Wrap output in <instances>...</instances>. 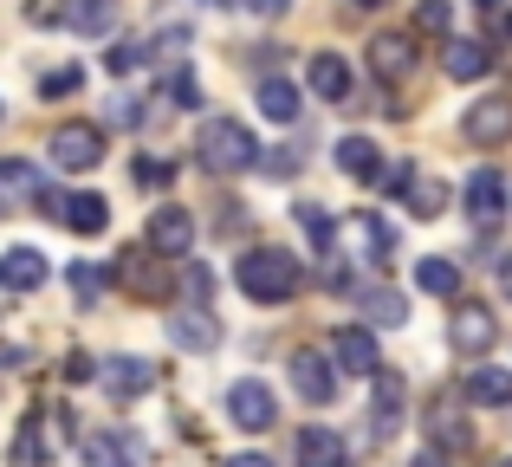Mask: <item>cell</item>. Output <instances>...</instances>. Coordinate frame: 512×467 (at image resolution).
I'll return each instance as SVG.
<instances>
[{
	"label": "cell",
	"mask_w": 512,
	"mask_h": 467,
	"mask_svg": "<svg viewBox=\"0 0 512 467\" xmlns=\"http://www.w3.org/2000/svg\"><path fill=\"white\" fill-rule=\"evenodd\" d=\"M39 202H52L46 176H39L33 163H20V156H7V163H0V215H26V208H39Z\"/></svg>",
	"instance_id": "obj_7"
},
{
	"label": "cell",
	"mask_w": 512,
	"mask_h": 467,
	"mask_svg": "<svg viewBox=\"0 0 512 467\" xmlns=\"http://www.w3.org/2000/svg\"><path fill=\"white\" fill-rule=\"evenodd\" d=\"M169 98L182 104V111H195V104H201V91H195V72H188V65H175V72H169Z\"/></svg>",
	"instance_id": "obj_36"
},
{
	"label": "cell",
	"mask_w": 512,
	"mask_h": 467,
	"mask_svg": "<svg viewBox=\"0 0 512 467\" xmlns=\"http://www.w3.org/2000/svg\"><path fill=\"white\" fill-rule=\"evenodd\" d=\"M370 390H376V403H370V416H363V435H370V442H389V435L402 429V403H409V390H402V377L389 364L370 377Z\"/></svg>",
	"instance_id": "obj_6"
},
{
	"label": "cell",
	"mask_w": 512,
	"mask_h": 467,
	"mask_svg": "<svg viewBox=\"0 0 512 467\" xmlns=\"http://www.w3.org/2000/svg\"><path fill=\"white\" fill-rule=\"evenodd\" d=\"M137 182H143V189H169L175 169H169V163H156V156H143V163H137Z\"/></svg>",
	"instance_id": "obj_40"
},
{
	"label": "cell",
	"mask_w": 512,
	"mask_h": 467,
	"mask_svg": "<svg viewBox=\"0 0 512 467\" xmlns=\"http://www.w3.org/2000/svg\"><path fill=\"white\" fill-rule=\"evenodd\" d=\"M137 59H143V39H117V46L104 52V65H111V72H130Z\"/></svg>",
	"instance_id": "obj_38"
},
{
	"label": "cell",
	"mask_w": 512,
	"mask_h": 467,
	"mask_svg": "<svg viewBox=\"0 0 512 467\" xmlns=\"http://www.w3.org/2000/svg\"><path fill=\"white\" fill-rule=\"evenodd\" d=\"M111 279H117V286L130 292V299H150V305H156V299L169 292V266L156 260L150 247H124V253L111 260Z\"/></svg>",
	"instance_id": "obj_3"
},
{
	"label": "cell",
	"mask_w": 512,
	"mask_h": 467,
	"mask_svg": "<svg viewBox=\"0 0 512 467\" xmlns=\"http://www.w3.org/2000/svg\"><path fill=\"white\" fill-rule=\"evenodd\" d=\"M188 305H214V273L201 260H188Z\"/></svg>",
	"instance_id": "obj_37"
},
{
	"label": "cell",
	"mask_w": 512,
	"mask_h": 467,
	"mask_svg": "<svg viewBox=\"0 0 512 467\" xmlns=\"http://www.w3.org/2000/svg\"><path fill=\"white\" fill-rule=\"evenodd\" d=\"M415 286H422L428 299H454V292H461V266L441 260V253H422V260H415Z\"/></svg>",
	"instance_id": "obj_24"
},
{
	"label": "cell",
	"mask_w": 512,
	"mask_h": 467,
	"mask_svg": "<svg viewBox=\"0 0 512 467\" xmlns=\"http://www.w3.org/2000/svg\"><path fill=\"white\" fill-rule=\"evenodd\" d=\"M65 377H72V383H91L98 370H91V357H85V351H72V357H65Z\"/></svg>",
	"instance_id": "obj_41"
},
{
	"label": "cell",
	"mask_w": 512,
	"mask_h": 467,
	"mask_svg": "<svg viewBox=\"0 0 512 467\" xmlns=\"http://www.w3.org/2000/svg\"><path fill=\"white\" fill-rule=\"evenodd\" d=\"M137 117H143V111H137V98H117V111H111V124H117V130H130Z\"/></svg>",
	"instance_id": "obj_42"
},
{
	"label": "cell",
	"mask_w": 512,
	"mask_h": 467,
	"mask_svg": "<svg viewBox=\"0 0 512 467\" xmlns=\"http://www.w3.org/2000/svg\"><path fill=\"white\" fill-rule=\"evenodd\" d=\"M195 150H201V169H214V176H247V169L266 163L260 137H253L247 124H234V117H214V124H201Z\"/></svg>",
	"instance_id": "obj_2"
},
{
	"label": "cell",
	"mask_w": 512,
	"mask_h": 467,
	"mask_svg": "<svg viewBox=\"0 0 512 467\" xmlns=\"http://www.w3.org/2000/svg\"><path fill=\"white\" fill-rule=\"evenodd\" d=\"M104 150H111V143H104V130H98V124H59V130H52V163L72 169V176L98 169V163H104Z\"/></svg>",
	"instance_id": "obj_4"
},
{
	"label": "cell",
	"mask_w": 512,
	"mask_h": 467,
	"mask_svg": "<svg viewBox=\"0 0 512 467\" xmlns=\"http://www.w3.org/2000/svg\"><path fill=\"white\" fill-rule=\"evenodd\" d=\"M13 467H46V422L39 416H26L13 429Z\"/></svg>",
	"instance_id": "obj_30"
},
{
	"label": "cell",
	"mask_w": 512,
	"mask_h": 467,
	"mask_svg": "<svg viewBox=\"0 0 512 467\" xmlns=\"http://www.w3.org/2000/svg\"><path fill=\"white\" fill-rule=\"evenodd\" d=\"M150 247L163 253V260H188V247H195V221H188V208H156V215H150Z\"/></svg>",
	"instance_id": "obj_18"
},
{
	"label": "cell",
	"mask_w": 512,
	"mask_h": 467,
	"mask_svg": "<svg viewBox=\"0 0 512 467\" xmlns=\"http://www.w3.org/2000/svg\"><path fill=\"white\" fill-rule=\"evenodd\" d=\"M169 338L182 344V351H214V344H221V318H214L208 305H182V312H169Z\"/></svg>",
	"instance_id": "obj_17"
},
{
	"label": "cell",
	"mask_w": 512,
	"mask_h": 467,
	"mask_svg": "<svg viewBox=\"0 0 512 467\" xmlns=\"http://www.w3.org/2000/svg\"><path fill=\"white\" fill-rule=\"evenodd\" d=\"M357 7H389V0H357Z\"/></svg>",
	"instance_id": "obj_48"
},
{
	"label": "cell",
	"mask_w": 512,
	"mask_h": 467,
	"mask_svg": "<svg viewBox=\"0 0 512 467\" xmlns=\"http://www.w3.org/2000/svg\"><path fill=\"white\" fill-rule=\"evenodd\" d=\"M299 228L312 234L318 247H331V234H338V221H331V215H325V208H318V202H299Z\"/></svg>",
	"instance_id": "obj_35"
},
{
	"label": "cell",
	"mask_w": 512,
	"mask_h": 467,
	"mask_svg": "<svg viewBox=\"0 0 512 467\" xmlns=\"http://www.w3.org/2000/svg\"><path fill=\"white\" fill-rule=\"evenodd\" d=\"M292 390H299L305 403H331V396H338V364L318 357V351H299L292 357Z\"/></svg>",
	"instance_id": "obj_16"
},
{
	"label": "cell",
	"mask_w": 512,
	"mask_h": 467,
	"mask_svg": "<svg viewBox=\"0 0 512 467\" xmlns=\"http://www.w3.org/2000/svg\"><path fill=\"white\" fill-rule=\"evenodd\" d=\"M363 312H370L376 331L409 325V299H402V292H389V286H363Z\"/></svg>",
	"instance_id": "obj_29"
},
{
	"label": "cell",
	"mask_w": 512,
	"mask_h": 467,
	"mask_svg": "<svg viewBox=\"0 0 512 467\" xmlns=\"http://www.w3.org/2000/svg\"><path fill=\"white\" fill-rule=\"evenodd\" d=\"M39 91H46V98H65V91H78V65H59V72H46V78H39Z\"/></svg>",
	"instance_id": "obj_39"
},
{
	"label": "cell",
	"mask_w": 512,
	"mask_h": 467,
	"mask_svg": "<svg viewBox=\"0 0 512 467\" xmlns=\"http://www.w3.org/2000/svg\"><path fill=\"white\" fill-rule=\"evenodd\" d=\"M506 467H512V461H506Z\"/></svg>",
	"instance_id": "obj_50"
},
{
	"label": "cell",
	"mask_w": 512,
	"mask_h": 467,
	"mask_svg": "<svg viewBox=\"0 0 512 467\" xmlns=\"http://www.w3.org/2000/svg\"><path fill=\"white\" fill-rule=\"evenodd\" d=\"M338 169L350 182H370V189H383L389 182V163H383V150H376L370 137H344L338 143Z\"/></svg>",
	"instance_id": "obj_20"
},
{
	"label": "cell",
	"mask_w": 512,
	"mask_h": 467,
	"mask_svg": "<svg viewBox=\"0 0 512 467\" xmlns=\"http://www.w3.org/2000/svg\"><path fill=\"white\" fill-rule=\"evenodd\" d=\"M493 273H500V292L512 299V253H500V260H493Z\"/></svg>",
	"instance_id": "obj_44"
},
{
	"label": "cell",
	"mask_w": 512,
	"mask_h": 467,
	"mask_svg": "<svg viewBox=\"0 0 512 467\" xmlns=\"http://www.w3.org/2000/svg\"><path fill=\"white\" fill-rule=\"evenodd\" d=\"M72 292H78V305H85V312H91V305L104 299V273H98V266H91V260H72Z\"/></svg>",
	"instance_id": "obj_32"
},
{
	"label": "cell",
	"mask_w": 512,
	"mask_h": 467,
	"mask_svg": "<svg viewBox=\"0 0 512 467\" xmlns=\"http://www.w3.org/2000/svg\"><path fill=\"white\" fill-rule=\"evenodd\" d=\"M234 7H247V13H286L292 0H234Z\"/></svg>",
	"instance_id": "obj_43"
},
{
	"label": "cell",
	"mask_w": 512,
	"mask_h": 467,
	"mask_svg": "<svg viewBox=\"0 0 512 467\" xmlns=\"http://www.w3.org/2000/svg\"><path fill=\"white\" fill-rule=\"evenodd\" d=\"M46 215H52V221H65V228L85 234V240L111 228V202H104V195H91V189H78V195H52Z\"/></svg>",
	"instance_id": "obj_8"
},
{
	"label": "cell",
	"mask_w": 512,
	"mask_h": 467,
	"mask_svg": "<svg viewBox=\"0 0 512 467\" xmlns=\"http://www.w3.org/2000/svg\"><path fill=\"white\" fill-rule=\"evenodd\" d=\"M305 78H312V91L325 104H344L350 98V65L338 59V52H312V72H305Z\"/></svg>",
	"instance_id": "obj_23"
},
{
	"label": "cell",
	"mask_w": 512,
	"mask_h": 467,
	"mask_svg": "<svg viewBox=\"0 0 512 467\" xmlns=\"http://www.w3.org/2000/svg\"><path fill=\"white\" fill-rule=\"evenodd\" d=\"M506 33H512V13H506Z\"/></svg>",
	"instance_id": "obj_49"
},
{
	"label": "cell",
	"mask_w": 512,
	"mask_h": 467,
	"mask_svg": "<svg viewBox=\"0 0 512 467\" xmlns=\"http://www.w3.org/2000/svg\"><path fill=\"white\" fill-rule=\"evenodd\" d=\"M396 195L409 202V215H415V221H435V215H441V202H448V189H441L435 176H415V169L402 176V189H396Z\"/></svg>",
	"instance_id": "obj_26"
},
{
	"label": "cell",
	"mask_w": 512,
	"mask_h": 467,
	"mask_svg": "<svg viewBox=\"0 0 512 467\" xmlns=\"http://www.w3.org/2000/svg\"><path fill=\"white\" fill-rule=\"evenodd\" d=\"M409 467H448V461H441V455H415Z\"/></svg>",
	"instance_id": "obj_46"
},
{
	"label": "cell",
	"mask_w": 512,
	"mask_h": 467,
	"mask_svg": "<svg viewBox=\"0 0 512 467\" xmlns=\"http://www.w3.org/2000/svg\"><path fill=\"white\" fill-rule=\"evenodd\" d=\"M260 111L273 117V124H299V91H292L286 78H266L260 85Z\"/></svg>",
	"instance_id": "obj_31"
},
{
	"label": "cell",
	"mask_w": 512,
	"mask_h": 467,
	"mask_svg": "<svg viewBox=\"0 0 512 467\" xmlns=\"http://www.w3.org/2000/svg\"><path fill=\"white\" fill-rule=\"evenodd\" d=\"M461 396H467L474 409H506V403H512V370L474 364V370H467V383H461Z\"/></svg>",
	"instance_id": "obj_21"
},
{
	"label": "cell",
	"mask_w": 512,
	"mask_h": 467,
	"mask_svg": "<svg viewBox=\"0 0 512 467\" xmlns=\"http://www.w3.org/2000/svg\"><path fill=\"white\" fill-rule=\"evenodd\" d=\"M299 467H344V442L331 429H299V448H292Z\"/></svg>",
	"instance_id": "obj_27"
},
{
	"label": "cell",
	"mask_w": 512,
	"mask_h": 467,
	"mask_svg": "<svg viewBox=\"0 0 512 467\" xmlns=\"http://www.w3.org/2000/svg\"><path fill=\"white\" fill-rule=\"evenodd\" d=\"M65 26H72V33L104 39L117 26V0H65Z\"/></svg>",
	"instance_id": "obj_25"
},
{
	"label": "cell",
	"mask_w": 512,
	"mask_h": 467,
	"mask_svg": "<svg viewBox=\"0 0 512 467\" xmlns=\"http://www.w3.org/2000/svg\"><path fill=\"white\" fill-rule=\"evenodd\" d=\"M370 72L389 78V85H402V78L415 72V39L409 33H376L370 39Z\"/></svg>",
	"instance_id": "obj_19"
},
{
	"label": "cell",
	"mask_w": 512,
	"mask_h": 467,
	"mask_svg": "<svg viewBox=\"0 0 512 467\" xmlns=\"http://www.w3.org/2000/svg\"><path fill=\"white\" fill-rule=\"evenodd\" d=\"M448 338H454L461 357H480V351H493V338H500V318H493L487 305H461L454 325H448Z\"/></svg>",
	"instance_id": "obj_12"
},
{
	"label": "cell",
	"mask_w": 512,
	"mask_h": 467,
	"mask_svg": "<svg viewBox=\"0 0 512 467\" xmlns=\"http://www.w3.org/2000/svg\"><path fill=\"white\" fill-rule=\"evenodd\" d=\"M441 65H448V78H461V85H467V78H487L493 72V52L480 46V39H448V59H441Z\"/></svg>",
	"instance_id": "obj_28"
},
{
	"label": "cell",
	"mask_w": 512,
	"mask_h": 467,
	"mask_svg": "<svg viewBox=\"0 0 512 467\" xmlns=\"http://www.w3.org/2000/svg\"><path fill=\"white\" fill-rule=\"evenodd\" d=\"M227 416H234V429L266 435V429L279 422V403H273V390H266L260 377H240L234 390H227Z\"/></svg>",
	"instance_id": "obj_5"
},
{
	"label": "cell",
	"mask_w": 512,
	"mask_h": 467,
	"mask_svg": "<svg viewBox=\"0 0 512 467\" xmlns=\"http://www.w3.org/2000/svg\"><path fill=\"white\" fill-rule=\"evenodd\" d=\"M467 221H474L480 234L506 221V176L500 169H474V176H467Z\"/></svg>",
	"instance_id": "obj_10"
},
{
	"label": "cell",
	"mask_w": 512,
	"mask_h": 467,
	"mask_svg": "<svg viewBox=\"0 0 512 467\" xmlns=\"http://www.w3.org/2000/svg\"><path fill=\"white\" fill-rule=\"evenodd\" d=\"M299 286H305V260L286 247H253L240 260V292L253 305H286V299H299Z\"/></svg>",
	"instance_id": "obj_1"
},
{
	"label": "cell",
	"mask_w": 512,
	"mask_h": 467,
	"mask_svg": "<svg viewBox=\"0 0 512 467\" xmlns=\"http://www.w3.org/2000/svg\"><path fill=\"white\" fill-rule=\"evenodd\" d=\"M448 26H454V7H448V0H415V33H448Z\"/></svg>",
	"instance_id": "obj_33"
},
{
	"label": "cell",
	"mask_w": 512,
	"mask_h": 467,
	"mask_svg": "<svg viewBox=\"0 0 512 467\" xmlns=\"http://www.w3.org/2000/svg\"><path fill=\"white\" fill-rule=\"evenodd\" d=\"M422 429L435 435V448H441V455H467V448H474V422H467L461 409L448 403V396H441V403H428Z\"/></svg>",
	"instance_id": "obj_13"
},
{
	"label": "cell",
	"mask_w": 512,
	"mask_h": 467,
	"mask_svg": "<svg viewBox=\"0 0 512 467\" xmlns=\"http://www.w3.org/2000/svg\"><path fill=\"white\" fill-rule=\"evenodd\" d=\"M46 279H52V266H46L39 247H7L0 253V292H39Z\"/></svg>",
	"instance_id": "obj_14"
},
{
	"label": "cell",
	"mask_w": 512,
	"mask_h": 467,
	"mask_svg": "<svg viewBox=\"0 0 512 467\" xmlns=\"http://www.w3.org/2000/svg\"><path fill=\"white\" fill-rule=\"evenodd\" d=\"M98 377H104V390H111V396H143V390H156V364H143V357H111Z\"/></svg>",
	"instance_id": "obj_22"
},
{
	"label": "cell",
	"mask_w": 512,
	"mask_h": 467,
	"mask_svg": "<svg viewBox=\"0 0 512 467\" xmlns=\"http://www.w3.org/2000/svg\"><path fill=\"white\" fill-rule=\"evenodd\" d=\"M227 467H273V461H266V455H234Z\"/></svg>",
	"instance_id": "obj_45"
},
{
	"label": "cell",
	"mask_w": 512,
	"mask_h": 467,
	"mask_svg": "<svg viewBox=\"0 0 512 467\" xmlns=\"http://www.w3.org/2000/svg\"><path fill=\"white\" fill-rule=\"evenodd\" d=\"M331 364L350 370V377H376V370H383L376 331H370V325H344V331H331Z\"/></svg>",
	"instance_id": "obj_9"
},
{
	"label": "cell",
	"mask_w": 512,
	"mask_h": 467,
	"mask_svg": "<svg viewBox=\"0 0 512 467\" xmlns=\"http://www.w3.org/2000/svg\"><path fill=\"white\" fill-rule=\"evenodd\" d=\"M78 461L85 467H143L137 442H130L124 429H91L85 442H78Z\"/></svg>",
	"instance_id": "obj_15"
},
{
	"label": "cell",
	"mask_w": 512,
	"mask_h": 467,
	"mask_svg": "<svg viewBox=\"0 0 512 467\" xmlns=\"http://www.w3.org/2000/svg\"><path fill=\"white\" fill-rule=\"evenodd\" d=\"M474 7H506V0H474Z\"/></svg>",
	"instance_id": "obj_47"
},
{
	"label": "cell",
	"mask_w": 512,
	"mask_h": 467,
	"mask_svg": "<svg viewBox=\"0 0 512 467\" xmlns=\"http://www.w3.org/2000/svg\"><path fill=\"white\" fill-rule=\"evenodd\" d=\"M350 228H357L363 253H376V260H383V253H389V228H383V221H376V208H363V215L350 221Z\"/></svg>",
	"instance_id": "obj_34"
},
{
	"label": "cell",
	"mask_w": 512,
	"mask_h": 467,
	"mask_svg": "<svg viewBox=\"0 0 512 467\" xmlns=\"http://www.w3.org/2000/svg\"><path fill=\"white\" fill-rule=\"evenodd\" d=\"M461 130H467V143H480V150H493V143H506V137H512V98H506V91H493V98H480L474 111L461 117Z\"/></svg>",
	"instance_id": "obj_11"
}]
</instances>
